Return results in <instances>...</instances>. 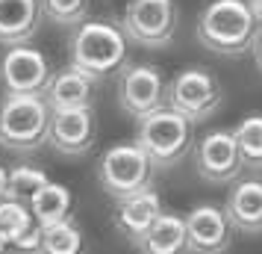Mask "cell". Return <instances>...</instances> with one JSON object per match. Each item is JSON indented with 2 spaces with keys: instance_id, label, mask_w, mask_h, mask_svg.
<instances>
[{
  "instance_id": "1",
  "label": "cell",
  "mask_w": 262,
  "mask_h": 254,
  "mask_svg": "<svg viewBox=\"0 0 262 254\" xmlns=\"http://www.w3.org/2000/svg\"><path fill=\"white\" fill-rule=\"evenodd\" d=\"M68 65L95 83L118 74L127 65V36L118 24L109 21H89L74 27L68 38Z\"/></svg>"
},
{
  "instance_id": "2",
  "label": "cell",
  "mask_w": 262,
  "mask_h": 254,
  "mask_svg": "<svg viewBox=\"0 0 262 254\" xmlns=\"http://www.w3.org/2000/svg\"><path fill=\"white\" fill-rule=\"evenodd\" d=\"M256 18L248 0H212L198 18L194 36L198 45L218 56H242L248 53L256 36Z\"/></svg>"
},
{
  "instance_id": "3",
  "label": "cell",
  "mask_w": 262,
  "mask_h": 254,
  "mask_svg": "<svg viewBox=\"0 0 262 254\" xmlns=\"http://www.w3.org/2000/svg\"><path fill=\"white\" fill-rule=\"evenodd\" d=\"M136 145L147 154L156 169H174L194 148V124L165 104L139 119Z\"/></svg>"
},
{
  "instance_id": "4",
  "label": "cell",
  "mask_w": 262,
  "mask_h": 254,
  "mask_svg": "<svg viewBox=\"0 0 262 254\" xmlns=\"http://www.w3.org/2000/svg\"><path fill=\"white\" fill-rule=\"evenodd\" d=\"M50 107L36 95H6L0 101V148L33 154L48 142Z\"/></svg>"
},
{
  "instance_id": "5",
  "label": "cell",
  "mask_w": 262,
  "mask_h": 254,
  "mask_svg": "<svg viewBox=\"0 0 262 254\" xmlns=\"http://www.w3.org/2000/svg\"><path fill=\"white\" fill-rule=\"evenodd\" d=\"M177 3L174 0H127L121 15V30L127 42L147 50H162L177 33Z\"/></svg>"
},
{
  "instance_id": "6",
  "label": "cell",
  "mask_w": 262,
  "mask_h": 254,
  "mask_svg": "<svg viewBox=\"0 0 262 254\" xmlns=\"http://www.w3.org/2000/svg\"><path fill=\"white\" fill-rule=\"evenodd\" d=\"M224 101V86L206 68H183V71L165 83V104L177 109L180 115H186L191 124L212 119L221 109Z\"/></svg>"
},
{
  "instance_id": "7",
  "label": "cell",
  "mask_w": 262,
  "mask_h": 254,
  "mask_svg": "<svg viewBox=\"0 0 262 254\" xmlns=\"http://www.w3.org/2000/svg\"><path fill=\"white\" fill-rule=\"evenodd\" d=\"M154 171L156 166L147 160L142 148L136 142H124V145H112L97 163V181L112 195L115 201L127 198L133 192H142L147 186H154Z\"/></svg>"
},
{
  "instance_id": "8",
  "label": "cell",
  "mask_w": 262,
  "mask_h": 254,
  "mask_svg": "<svg viewBox=\"0 0 262 254\" xmlns=\"http://www.w3.org/2000/svg\"><path fill=\"white\" fill-rule=\"evenodd\" d=\"M50 77H53V65L38 48L12 45L0 56V89H3V95L45 97Z\"/></svg>"
},
{
  "instance_id": "9",
  "label": "cell",
  "mask_w": 262,
  "mask_h": 254,
  "mask_svg": "<svg viewBox=\"0 0 262 254\" xmlns=\"http://www.w3.org/2000/svg\"><path fill=\"white\" fill-rule=\"evenodd\" d=\"M118 107L130 119H142L165 107V77L156 65H124L118 71Z\"/></svg>"
},
{
  "instance_id": "10",
  "label": "cell",
  "mask_w": 262,
  "mask_h": 254,
  "mask_svg": "<svg viewBox=\"0 0 262 254\" xmlns=\"http://www.w3.org/2000/svg\"><path fill=\"white\" fill-rule=\"evenodd\" d=\"M97 121L95 107L77 109H50L48 145L62 157H85L95 148Z\"/></svg>"
},
{
  "instance_id": "11",
  "label": "cell",
  "mask_w": 262,
  "mask_h": 254,
  "mask_svg": "<svg viewBox=\"0 0 262 254\" xmlns=\"http://www.w3.org/2000/svg\"><path fill=\"white\" fill-rule=\"evenodd\" d=\"M194 151V169L209 183H233L245 171V163L238 157L233 130H212L191 148Z\"/></svg>"
},
{
  "instance_id": "12",
  "label": "cell",
  "mask_w": 262,
  "mask_h": 254,
  "mask_svg": "<svg viewBox=\"0 0 262 254\" xmlns=\"http://www.w3.org/2000/svg\"><path fill=\"white\" fill-rule=\"evenodd\" d=\"M186 219V242L189 254H224L233 242V225L221 207L198 204Z\"/></svg>"
},
{
  "instance_id": "13",
  "label": "cell",
  "mask_w": 262,
  "mask_h": 254,
  "mask_svg": "<svg viewBox=\"0 0 262 254\" xmlns=\"http://www.w3.org/2000/svg\"><path fill=\"white\" fill-rule=\"evenodd\" d=\"M162 216V198L154 192V186H147L142 192H133L127 198H118L115 201V213H112V222L118 228L121 237L136 245V242L144 237V230L154 225L156 219Z\"/></svg>"
},
{
  "instance_id": "14",
  "label": "cell",
  "mask_w": 262,
  "mask_h": 254,
  "mask_svg": "<svg viewBox=\"0 0 262 254\" xmlns=\"http://www.w3.org/2000/svg\"><path fill=\"white\" fill-rule=\"evenodd\" d=\"M224 213L230 219L233 230L259 237L262 233V181L259 178H245L233 181V189L227 195Z\"/></svg>"
},
{
  "instance_id": "15",
  "label": "cell",
  "mask_w": 262,
  "mask_h": 254,
  "mask_svg": "<svg viewBox=\"0 0 262 254\" xmlns=\"http://www.w3.org/2000/svg\"><path fill=\"white\" fill-rule=\"evenodd\" d=\"M0 237L6 240L9 251H15V254L38 251L41 225L33 219L30 204L15 201V198H0Z\"/></svg>"
},
{
  "instance_id": "16",
  "label": "cell",
  "mask_w": 262,
  "mask_h": 254,
  "mask_svg": "<svg viewBox=\"0 0 262 254\" xmlns=\"http://www.w3.org/2000/svg\"><path fill=\"white\" fill-rule=\"evenodd\" d=\"M41 21L38 0H0V45H30Z\"/></svg>"
},
{
  "instance_id": "17",
  "label": "cell",
  "mask_w": 262,
  "mask_h": 254,
  "mask_svg": "<svg viewBox=\"0 0 262 254\" xmlns=\"http://www.w3.org/2000/svg\"><path fill=\"white\" fill-rule=\"evenodd\" d=\"M50 109H77V107H92L95 104V80L77 71L74 65H65L62 71H53L45 92Z\"/></svg>"
},
{
  "instance_id": "18",
  "label": "cell",
  "mask_w": 262,
  "mask_h": 254,
  "mask_svg": "<svg viewBox=\"0 0 262 254\" xmlns=\"http://www.w3.org/2000/svg\"><path fill=\"white\" fill-rule=\"evenodd\" d=\"M136 248L142 254H189L186 219L162 210V216L144 230V237L136 242Z\"/></svg>"
},
{
  "instance_id": "19",
  "label": "cell",
  "mask_w": 262,
  "mask_h": 254,
  "mask_svg": "<svg viewBox=\"0 0 262 254\" xmlns=\"http://www.w3.org/2000/svg\"><path fill=\"white\" fill-rule=\"evenodd\" d=\"M30 213L38 225H53V222H62V219L71 216V207H74V195L65 183H53L45 181L36 192L30 195Z\"/></svg>"
},
{
  "instance_id": "20",
  "label": "cell",
  "mask_w": 262,
  "mask_h": 254,
  "mask_svg": "<svg viewBox=\"0 0 262 254\" xmlns=\"http://www.w3.org/2000/svg\"><path fill=\"white\" fill-rule=\"evenodd\" d=\"M85 251H89L85 233L80 230V225L71 216L41 228L36 254H85Z\"/></svg>"
},
{
  "instance_id": "21",
  "label": "cell",
  "mask_w": 262,
  "mask_h": 254,
  "mask_svg": "<svg viewBox=\"0 0 262 254\" xmlns=\"http://www.w3.org/2000/svg\"><path fill=\"white\" fill-rule=\"evenodd\" d=\"M238 157L245 163V169L262 171V112H250L248 119H242L233 130Z\"/></svg>"
},
{
  "instance_id": "22",
  "label": "cell",
  "mask_w": 262,
  "mask_h": 254,
  "mask_svg": "<svg viewBox=\"0 0 262 254\" xmlns=\"http://www.w3.org/2000/svg\"><path fill=\"white\" fill-rule=\"evenodd\" d=\"M41 18L56 27H77L89 18V0H38Z\"/></svg>"
},
{
  "instance_id": "23",
  "label": "cell",
  "mask_w": 262,
  "mask_h": 254,
  "mask_svg": "<svg viewBox=\"0 0 262 254\" xmlns=\"http://www.w3.org/2000/svg\"><path fill=\"white\" fill-rule=\"evenodd\" d=\"M48 181V174L33 166H18V169L6 171V195L3 198H15V201H30V195L36 192L41 183Z\"/></svg>"
},
{
  "instance_id": "24",
  "label": "cell",
  "mask_w": 262,
  "mask_h": 254,
  "mask_svg": "<svg viewBox=\"0 0 262 254\" xmlns=\"http://www.w3.org/2000/svg\"><path fill=\"white\" fill-rule=\"evenodd\" d=\"M250 53H253V62H256V68H259V74H262V27L256 30V36H253Z\"/></svg>"
},
{
  "instance_id": "25",
  "label": "cell",
  "mask_w": 262,
  "mask_h": 254,
  "mask_svg": "<svg viewBox=\"0 0 262 254\" xmlns=\"http://www.w3.org/2000/svg\"><path fill=\"white\" fill-rule=\"evenodd\" d=\"M250 12H253V18H256V24L262 27V0H248Z\"/></svg>"
},
{
  "instance_id": "26",
  "label": "cell",
  "mask_w": 262,
  "mask_h": 254,
  "mask_svg": "<svg viewBox=\"0 0 262 254\" xmlns=\"http://www.w3.org/2000/svg\"><path fill=\"white\" fill-rule=\"evenodd\" d=\"M3 195H6V169L0 166V198H3Z\"/></svg>"
},
{
  "instance_id": "27",
  "label": "cell",
  "mask_w": 262,
  "mask_h": 254,
  "mask_svg": "<svg viewBox=\"0 0 262 254\" xmlns=\"http://www.w3.org/2000/svg\"><path fill=\"white\" fill-rule=\"evenodd\" d=\"M0 254H12V251H9V245H6V240H3V237H0Z\"/></svg>"
}]
</instances>
